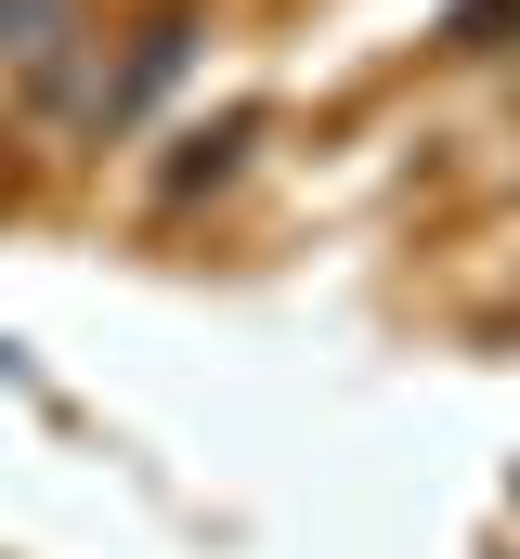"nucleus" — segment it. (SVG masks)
<instances>
[{
  "label": "nucleus",
  "instance_id": "f257e3e1",
  "mask_svg": "<svg viewBox=\"0 0 520 559\" xmlns=\"http://www.w3.org/2000/svg\"><path fill=\"white\" fill-rule=\"evenodd\" d=\"M52 26H66V0H0V52H13V66H39Z\"/></svg>",
  "mask_w": 520,
  "mask_h": 559
},
{
  "label": "nucleus",
  "instance_id": "f03ea898",
  "mask_svg": "<svg viewBox=\"0 0 520 559\" xmlns=\"http://www.w3.org/2000/svg\"><path fill=\"white\" fill-rule=\"evenodd\" d=\"M508 26H520V0H456V52H495Z\"/></svg>",
  "mask_w": 520,
  "mask_h": 559
}]
</instances>
